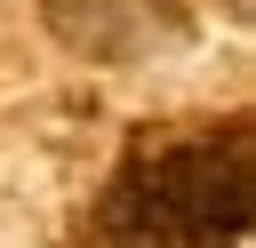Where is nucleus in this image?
I'll use <instances>...</instances> for the list:
<instances>
[{
  "instance_id": "1",
  "label": "nucleus",
  "mask_w": 256,
  "mask_h": 248,
  "mask_svg": "<svg viewBox=\"0 0 256 248\" xmlns=\"http://www.w3.org/2000/svg\"><path fill=\"white\" fill-rule=\"evenodd\" d=\"M160 216L192 240V248H232L248 240V152H216V144H176L160 160H136Z\"/></svg>"
},
{
  "instance_id": "2",
  "label": "nucleus",
  "mask_w": 256,
  "mask_h": 248,
  "mask_svg": "<svg viewBox=\"0 0 256 248\" xmlns=\"http://www.w3.org/2000/svg\"><path fill=\"white\" fill-rule=\"evenodd\" d=\"M40 8H48L64 48L104 56V64H136V56L176 40V8L168 0H40Z\"/></svg>"
}]
</instances>
